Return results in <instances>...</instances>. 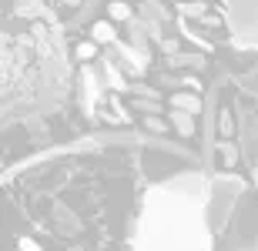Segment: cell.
<instances>
[{"mask_svg": "<svg viewBox=\"0 0 258 251\" xmlns=\"http://www.w3.org/2000/svg\"><path fill=\"white\" fill-rule=\"evenodd\" d=\"M94 57H97V44L81 40V44H77V60H94Z\"/></svg>", "mask_w": 258, "mask_h": 251, "instance_id": "cell-3", "label": "cell"}, {"mask_svg": "<svg viewBox=\"0 0 258 251\" xmlns=\"http://www.w3.org/2000/svg\"><path fill=\"white\" fill-rule=\"evenodd\" d=\"M174 107H184V111H195L198 114V97H188V94H174Z\"/></svg>", "mask_w": 258, "mask_h": 251, "instance_id": "cell-4", "label": "cell"}, {"mask_svg": "<svg viewBox=\"0 0 258 251\" xmlns=\"http://www.w3.org/2000/svg\"><path fill=\"white\" fill-rule=\"evenodd\" d=\"M174 121H178V127H181L184 134H191V121H188L184 114H174Z\"/></svg>", "mask_w": 258, "mask_h": 251, "instance_id": "cell-5", "label": "cell"}, {"mask_svg": "<svg viewBox=\"0 0 258 251\" xmlns=\"http://www.w3.org/2000/svg\"><path fill=\"white\" fill-rule=\"evenodd\" d=\"M107 17H111V24L131 20V4H124V0H111V7H107Z\"/></svg>", "mask_w": 258, "mask_h": 251, "instance_id": "cell-2", "label": "cell"}, {"mask_svg": "<svg viewBox=\"0 0 258 251\" xmlns=\"http://www.w3.org/2000/svg\"><path fill=\"white\" fill-rule=\"evenodd\" d=\"M248 251H258V244H251V248H248Z\"/></svg>", "mask_w": 258, "mask_h": 251, "instance_id": "cell-6", "label": "cell"}, {"mask_svg": "<svg viewBox=\"0 0 258 251\" xmlns=\"http://www.w3.org/2000/svg\"><path fill=\"white\" fill-rule=\"evenodd\" d=\"M91 34H94V40H97V44H111V40L117 37V30H114V24H111V20H97Z\"/></svg>", "mask_w": 258, "mask_h": 251, "instance_id": "cell-1", "label": "cell"}]
</instances>
